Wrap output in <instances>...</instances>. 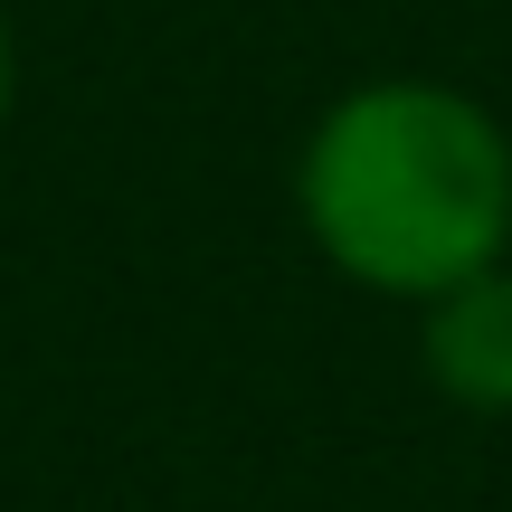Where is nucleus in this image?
<instances>
[{
	"instance_id": "f257e3e1",
	"label": "nucleus",
	"mask_w": 512,
	"mask_h": 512,
	"mask_svg": "<svg viewBox=\"0 0 512 512\" xmlns=\"http://www.w3.org/2000/svg\"><path fill=\"white\" fill-rule=\"evenodd\" d=\"M294 209L313 247L370 294H427L503 266L512 247V133L465 86L370 76L294 162Z\"/></svg>"
},
{
	"instance_id": "f03ea898",
	"label": "nucleus",
	"mask_w": 512,
	"mask_h": 512,
	"mask_svg": "<svg viewBox=\"0 0 512 512\" xmlns=\"http://www.w3.org/2000/svg\"><path fill=\"white\" fill-rule=\"evenodd\" d=\"M427 389L465 418H512V266H484L465 285L427 294L418 323Z\"/></svg>"
},
{
	"instance_id": "7ed1b4c3",
	"label": "nucleus",
	"mask_w": 512,
	"mask_h": 512,
	"mask_svg": "<svg viewBox=\"0 0 512 512\" xmlns=\"http://www.w3.org/2000/svg\"><path fill=\"white\" fill-rule=\"evenodd\" d=\"M10 95H19V48H10V19H0V124H10Z\"/></svg>"
}]
</instances>
